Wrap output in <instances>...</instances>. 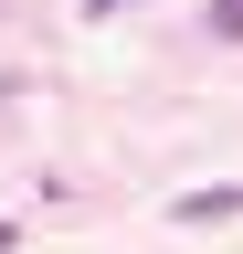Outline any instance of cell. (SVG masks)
<instances>
[{
  "mask_svg": "<svg viewBox=\"0 0 243 254\" xmlns=\"http://www.w3.org/2000/svg\"><path fill=\"white\" fill-rule=\"evenodd\" d=\"M0 254H11V233H0Z\"/></svg>",
  "mask_w": 243,
  "mask_h": 254,
  "instance_id": "cell-3",
  "label": "cell"
},
{
  "mask_svg": "<svg viewBox=\"0 0 243 254\" xmlns=\"http://www.w3.org/2000/svg\"><path fill=\"white\" fill-rule=\"evenodd\" d=\"M243 212V190H191V201H180V222H233Z\"/></svg>",
  "mask_w": 243,
  "mask_h": 254,
  "instance_id": "cell-1",
  "label": "cell"
},
{
  "mask_svg": "<svg viewBox=\"0 0 243 254\" xmlns=\"http://www.w3.org/2000/svg\"><path fill=\"white\" fill-rule=\"evenodd\" d=\"M211 43H243V0H211Z\"/></svg>",
  "mask_w": 243,
  "mask_h": 254,
  "instance_id": "cell-2",
  "label": "cell"
}]
</instances>
